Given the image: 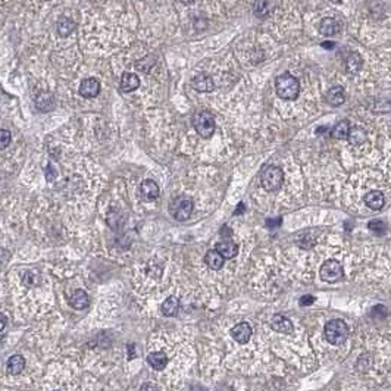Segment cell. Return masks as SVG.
<instances>
[{
	"label": "cell",
	"instance_id": "obj_1",
	"mask_svg": "<svg viewBox=\"0 0 391 391\" xmlns=\"http://www.w3.org/2000/svg\"><path fill=\"white\" fill-rule=\"evenodd\" d=\"M275 90H277V94L281 99H284V100H294L299 96L300 84H299L296 77H293L291 74L285 72V74L279 75L277 78Z\"/></svg>",
	"mask_w": 391,
	"mask_h": 391
},
{
	"label": "cell",
	"instance_id": "obj_2",
	"mask_svg": "<svg viewBox=\"0 0 391 391\" xmlns=\"http://www.w3.org/2000/svg\"><path fill=\"white\" fill-rule=\"evenodd\" d=\"M324 334L325 338L330 344H334V346H340L343 344L347 337H348V327L344 321L341 319H333L330 321L327 325H325V330H324Z\"/></svg>",
	"mask_w": 391,
	"mask_h": 391
},
{
	"label": "cell",
	"instance_id": "obj_3",
	"mask_svg": "<svg viewBox=\"0 0 391 391\" xmlns=\"http://www.w3.org/2000/svg\"><path fill=\"white\" fill-rule=\"evenodd\" d=\"M193 125L197 134L203 138H211L215 132V119L214 115L208 111H202L194 115Z\"/></svg>",
	"mask_w": 391,
	"mask_h": 391
},
{
	"label": "cell",
	"instance_id": "obj_4",
	"mask_svg": "<svg viewBox=\"0 0 391 391\" xmlns=\"http://www.w3.org/2000/svg\"><path fill=\"white\" fill-rule=\"evenodd\" d=\"M193 208H194L193 200L188 199V197H184V196L174 199V200L171 202V205H169L171 215H172L176 221H181V222H182V221H187V219L191 217V214H193Z\"/></svg>",
	"mask_w": 391,
	"mask_h": 391
},
{
	"label": "cell",
	"instance_id": "obj_5",
	"mask_svg": "<svg viewBox=\"0 0 391 391\" xmlns=\"http://www.w3.org/2000/svg\"><path fill=\"white\" fill-rule=\"evenodd\" d=\"M261 181H262V187L266 190V191H277L279 190V187L282 185V181H284V172L282 169L278 167H266L262 172V176H261Z\"/></svg>",
	"mask_w": 391,
	"mask_h": 391
},
{
	"label": "cell",
	"instance_id": "obj_6",
	"mask_svg": "<svg viewBox=\"0 0 391 391\" xmlns=\"http://www.w3.org/2000/svg\"><path fill=\"white\" fill-rule=\"evenodd\" d=\"M319 275H321V278L324 279L325 282H337V281H340V279L343 278L344 269H343V266H341L340 262H337V261H327L321 266Z\"/></svg>",
	"mask_w": 391,
	"mask_h": 391
},
{
	"label": "cell",
	"instance_id": "obj_7",
	"mask_svg": "<svg viewBox=\"0 0 391 391\" xmlns=\"http://www.w3.org/2000/svg\"><path fill=\"white\" fill-rule=\"evenodd\" d=\"M252 334H253V330H252L250 324H247V322H240V324H237V325L231 330L232 338H234L238 344H246V343L250 340Z\"/></svg>",
	"mask_w": 391,
	"mask_h": 391
},
{
	"label": "cell",
	"instance_id": "obj_8",
	"mask_svg": "<svg viewBox=\"0 0 391 391\" xmlns=\"http://www.w3.org/2000/svg\"><path fill=\"white\" fill-rule=\"evenodd\" d=\"M159 187L153 179H144L140 185V194L146 202L156 200L159 197Z\"/></svg>",
	"mask_w": 391,
	"mask_h": 391
},
{
	"label": "cell",
	"instance_id": "obj_9",
	"mask_svg": "<svg viewBox=\"0 0 391 391\" xmlns=\"http://www.w3.org/2000/svg\"><path fill=\"white\" fill-rule=\"evenodd\" d=\"M191 86L194 90H197L200 93H211L215 88L214 80L208 74H199L197 77H194L191 81Z\"/></svg>",
	"mask_w": 391,
	"mask_h": 391
},
{
	"label": "cell",
	"instance_id": "obj_10",
	"mask_svg": "<svg viewBox=\"0 0 391 391\" xmlns=\"http://www.w3.org/2000/svg\"><path fill=\"white\" fill-rule=\"evenodd\" d=\"M100 91V83L94 78H87L80 86V94L86 99L96 97Z\"/></svg>",
	"mask_w": 391,
	"mask_h": 391
},
{
	"label": "cell",
	"instance_id": "obj_11",
	"mask_svg": "<svg viewBox=\"0 0 391 391\" xmlns=\"http://www.w3.org/2000/svg\"><path fill=\"white\" fill-rule=\"evenodd\" d=\"M274 7H275V4H274L272 0H255V3H253V13H255L256 18L265 19L274 12Z\"/></svg>",
	"mask_w": 391,
	"mask_h": 391
},
{
	"label": "cell",
	"instance_id": "obj_12",
	"mask_svg": "<svg viewBox=\"0 0 391 391\" xmlns=\"http://www.w3.org/2000/svg\"><path fill=\"white\" fill-rule=\"evenodd\" d=\"M271 328L274 331H277L279 334H291L294 327L291 324V321L282 315H274L271 319Z\"/></svg>",
	"mask_w": 391,
	"mask_h": 391
},
{
	"label": "cell",
	"instance_id": "obj_13",
	"mask_svg": "<svg viewBox=\"0 0 391 391\" xmlns=\"http://www.w3.org/2000/svg\"><path fill=\"white\" fill-rule=\"evenodd\" d=\"M325 100L331 106H341L346 100V91L341 86H335L325 94Z\"/></svg>",
	"mask_w": 391,
	"mask_h": 391
},
{
	"label": "cell",
	"instance_id": "obj_14",
	"mask_svg": "<svg viewBox=\"0 0 391 391\" xmlns=\"http://www.w3.org/2000/svg\"><path fill=\"white\" fill-rule=\"evenodd\" d=\"M69 304L77 309V310H83L86 307H88L90 304V299H88V294L84 291V290H75L74 294L71 296L69 299Z\"/></svg>",
	"mask_w": 391,
	"mask_h": 391
},
{
	"label": "cell",
	"instance_id": "obj_15",
	"mask_svg": "<svg viewBox=\"0 0 391 391\" xmlns=\"http://www.w3.org/2000/svg\"><path fill=\"white\" fill-rule=\"evenodd\" d=\"M365 203L368 205L369 209L372 211H380L383 209L384 203H386V199H384V194L378 190H374V191H369L366 196H365Z\"/></svg>",
	"mask_w": 391,
	"mask_h": 391
},
{
	"label": "cell",
	"instance_id": "obj_16",
	"mask_svg": "<svg viewBox=\"0 0 391 391\" xmlns=\"http://www.w3.org/2000/svg\"><path fill=\"white\" fill-rule=\"evenodd\" d=\"M215 250H218L222 255L223 259H232L238 255V244H235L231 240L226 241H219L215 247Z\"/></svg>",
	"mask_w": 391,
	"mask_h": 391
},
{
	"label": "cell",
	"instance_id": "obj_17",
	"mask_svg": "<svg viewBox=\"0 0 391 391\" xmlns=\"http://www.w3.org/2000/svg\"><path fill=\"white\" fill-rule=\"evenodd\" d=\"M341 27L340 24L333 19V18H324L321 21V25H319V33L325 37H333V36H337L340 33Z\"/></svg>",
	"mask_w": 391,
	"mask_h": 391
},
{
	"label": "cell",
	"instance_id": "obj_18",
	"mask_svg": "<svg viewBox=\"0 0 391 391\" xmlns=\"http://www.w3.org/2000/svg\"><path fill=\"white\" fill-rule=\"evenodd\" d=\"M140 86V78L132 72H125L121 78V90L125 93L137 90Z\"/></svg>",
	"mask_w": 391,
	"mask_h": 391
},
{
	"label": "cell",
	"instance_id": "obj_19",
	"mask_svg": "<svg viewBox=\"0 0 391 391\" xmlns=\"http://www.w3.org/2000/svg\"><path fill=\"white\" fill-rule=\"evenodd\" d=\"M6 368H7V374H10V375H19L24 371V368H25V359L21 354H15V356H12L7 360Z\"/></svg>",
	"mask_w": 391,
	"mask_h": 391
},
{
	"label": "cell",
	"instance_id": "obj_20",
	"mask_svg": "<svg viewBox=\"0 0 391 391\" xmlns=\"http://www.w3.org/2000/svg\"><path fill=\"white\" fill-rule=\"evenodd\" d=\"M147 363L156 369V371H162L168 365V356L164 351H153L147 356Z\"/></svg>",
	"mask_w": 391,
	"mask_h": 391
},
{
	"label": "cell",
	"instance_id": "obj_21",
	"mask_svg": "<svg viewBox=\"0 0 391 391\" xmlns=\"http://www.w3.org/2000/svg\"><path fill=\"white\" fill-rule=\"evenodd\" d=\"M223 259L222 255L218 252V250H209L208 253H206V256H205V262H206V265L211 268V269H214V271H219L221 268L223 266Z\"/></svg>",
	"mask_w": 391,
	"mask_h": 391
},
{
	"label": "cell",
	"instance_id": "obj_22",
	"mask_svg": "<svg viewBox=\"0 0 391 391\" xmlns=\"http://www.w3.org/2000/svg\"><path fill=\"white\" fill-rule=\"evenodd\" d=\"M350 122L347 119H343L340 121L331 131V137L335 140H346L348 137V132H350Z\"/></svg>",
	"mask_w": 391,
	"mask_h": 391
},
{
	"label": "cell",
	"instance_id": "obj_23",
	"mask_svg": "<svg viewBox=\"0 0 391 391\" xmlns=\"http://www.w3.org/2000/svg\"><path fill=\"white\" fill-rule=\"evenodd\" d=\"M161 310H162V313H164L165 316H168V318L175 316V315L178 313V310H179V300H178L176 297H174V296L168 297L167 300L162 303Z\"/></svg>",
	"mask_w": 391,
	"mask_h": 391
},
{
	"label": "cell",
	"instance_id": "obj_24",
	"mask_svg": "<svg viewBox=\"0 0 391 391\" xmlns=\"http://www.w3.org/2000/svg\"><path fill=\"white\" fill-rule=\"evenodd\" d=\"M75 22L69 18H60L56 24V30H57V34L62 36V37H68L74 30H75Z\"/></svg>",
	"mask_w": 391,
	"mask_h": 391
},
{
	"label": "cell",
	"instance_id": "obj_25",
	"mask_svg": "<svg viewBox=\"0 0 391 391\" xmlns=\"http://www.w3.org/2000/svg\"><path fill=\"white\" fill-rule=\"evenodd\" d=\"M348 141L354 146H359V144H363L368 138V134L365 131V128L362 127H354V128H350V132H348Z\"/></svg>",
	"mask_w": 391,
	"mask_h": 391
},
{
	"label": "cell",
	"instance_id": "obj_26",
	"mask_svg": "<svg viewBox=\"0 0 391 391\" xmlns=\"http://www.w3.org/2000/svg\"><path fill=\"white\" fill-rule=\"evenodd\" d=\"M53 105H55V99L50 93H40L36 97V106L40 111H50V109H53Z\"/></svg>",
	"mask_w": 391,
	"mask_h": 391
},
{
	"label": "cell",
	"instance_id": "obj_27",
	"mask_svg": "<svg viewBox=\"0 0 391 391\" xmlns=\"http://www.w3.org/2000/svg\"><path fill=\"white\" fill-rule=\"evenodd\" d=\"M362 65H363V60H362L359 53H350L348 57L346 59V68L350 74L357 72L362 68Z\"/></svg>",
	"mask_w": 391,
	"mask_h": 391
},
{
	"label": "cell",
	"instance_id": "obj_28",
	"mask_svg": "<svg viewBox=\"0 0 391 391\" xmlns=\"http://www.w3.org/2000/svg\"><path fill=\"white\" fill-rule=\"evenodd\" d=\"M22 282L27 287H37L40 284V274L34 272V271H27L22 275Z\"/></svg>",
	"mask_w": 391,
	"mask_h": 391
},
{
	"label": "cell",
	"instance_id": "obj_29",
	"mask_svg": "<svg viewBox=\"0 0 391 391\" xmlns=\"http://www.w3.org/2000/svg\"><path fill=\"white\" fill-rule=\"evenodd\" d=\"M368 228H369L371 231H374L375 234H378V235H383V234L387 231V225H386V222H384V221H380V219H374V221H371V222L368 223Z\"/></svg>",
	"mask_w": 391,
	"mask_h": 391
},
{
	"label": "cell",
	"instance_id": "obj_30",
	"mask_svg": "<svg viewBox=\"0 0 391 391\" xmlns=\"http://www.w3.org/2000/svg\"><path fill=\"white\" fill-rule=\"evenodd\" d=\"M10 143V132L7 130H0V150L6 149Z\"/></svg>",
	"mask_w": 391,
	"mask_h": 391
},
{
	"label": "cell",
	"instance_id": "obj_31",
	"mask_svg": "<svg viewBox=\"0 0 391 391\" xmlns=\"http://www.w3.org/2000/svg\"><path fill=\"white\" fill-rule=\"evenodd\" d=\"M389 315V310H387V307L386 306H375L374 309H372V316L375 318V319H381V318H386Z\"/></svg>",
	"mask_w": 391,
	"mask_h": 391
},
{
	"label": "cell",
	"instance_id": "obj_32",
	"mask_svg": "<svg viewBox=\"0 0 391 391\" xmlns=\"http://www.w3.org/2000/svg\"><path fill=\"white\" fill-rule=\"evenodd\" d=\"M315 303V297L313 296H309V294H306V296H303V297H300V300H299V304L300 306H310V304H313Z\"/></svg>",
	"mask_w": 391,
	"mask_h": 391
},
{
	"label": "cell",
	"instance_id": "obj_33",
	"mask_svg": "<svg viewBox=\"0 0 391 391\" xmlns=\"http://www.w3.org/2000/svg\"><path fill=\"white\" fill-rule=\"evenodd\" d=\"M56 175H57L56 169L53 168V165H52V164H49V165H47V168H46V179H47L49 182H52V181H53V179L56 178Z\"/></svg>",
	"mask_w": 391,
	"mask_h": 391
},
{
	"label": "cell",
	"instance_id": "obj_34",
	"mask_svg": "<svg viewBox=\"0 0 391 391\" xmlns=\"http://www.w3.org/2000/svg\"><path fill=\"white\" fill-rule=\"evenodd\" d=\"M9 258H10L9 252H6L4 249H1V247H0V268L6 265V262L9 261Z\"/></svg>",
	"mask_w": 391,
	"mask_h": 391
},
{
	"label": "cell",
	"instance_id": "obj_35",
	"mask_svg": "<svg viewBox=\"0 0 391 391\" xmlns=\"http://www.w3.org/2000/svg\"><path fill=\"white\" fill-rule=\"evenodd\" d=\"M279 223H281V218H277V219H268V221H266V225H268L269 228L278 226Z\"/></svg>",
	"mask_w": 391,
	"mask_h": 391
},
{
	"label": "cell",
	"instance_id": "obj_36",
	"mask_svg": "<svg viewBox=\"0 0 391 391\" xmlns=\"http://www.w3.org/2000/svg\"><path fill=\"white\" fill-rule=\"evenodd\" d=\"M140 391H156V387L153 384H143Z\"/></svg>",
	"mask_w": 391,
	"mask_h": 391
},
{
	"label": "cell",
	"instance_id": "obj_37",
	"mask_svg": "<svg viewBox=\"0 0 391 391\" xmlns=\"http://www.w3.org/2000/svg\"><path fill=\"white\" fill-rule=\"evenodd\" d=\"M6 321H7V319H6V316H4V315L0 312V331H1V330L6 327Z\"/></svg>",
	"mask_w": 391,
	"mask_h": 391
},
{
	"label": "cell",
	"instance_id": "obj_38",
	"mask_svg": "<svg viewBox=\"0 0 391 391\" xmlns=\"http://www.w3.org/2000/svg\"><path fill=\"white\" fill-rule=\"evenodd\" d=\"M243 212H244V203H240V205L237 206V209H235L234 215H241Z\"/></svg>",
	"mask_w": 391,
	"mask_h": 391
},
{
	"label": "cell",
	"instance_id": "obj_39",
	"mask_svg": "<svg viewBox=\"0 0 391 391\" xmlns=\"http://www.w3.org/2000/svg\"><path fill=\"white\" fill-rule=\"evenodd\" d=\"M128 350H130V359H132L134 357V344H130Z\"/></svg>",
	"mask_w": 391,
	"mask_h": 391
},
{
	"label": "cell",
	"instance_id": "obj_40",
	"mask_svg": "<svg viewBox=\"0 0 391 391\" xmlns=\"http://www.w3.org/2000/svg\"><path fill=\"white\" fill-rule=\"evenodd\" d=\"M322 46H324L325 49H333V47H334V43H322Z\"/></svg>",
	"mask_w": 391,
	"mask_h": 391
},
{
	"label": "cell",
	"instance_id": "obj_41",
	"mask_svg": "<svg viewBox=\"0 0 391 391\" xmlns=\"http://www.w3.org/2000/svg\"><path fill=\"white\" fill-rule=\"evenodd\" d=\"M181 1H182V3H193L194 0H181Z\"/></svg>",
	"mask_w": 391,
	"mask_h": 391
}]
</instances>
